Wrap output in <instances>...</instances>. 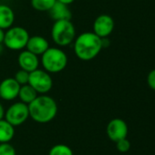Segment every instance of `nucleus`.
I'll list each match as a JSON object with an SVG mask.
<instances>
[{
    "label": "nucleus",
    "mask_w": 155,
    "mask_h": 155,
    "mask_svg": "<svg viewBox=\"0 0 155 155\" xmlns=\"http://www.w3.org/2000/svg\"><path fill=\"white\" fill-rule=\"evenodd\" d=\"M73 50L76 56L81 61H91L103 49L101 38L93 32H84L76 36L73 42Z\"/></svg>",
    "instance_id": "nucleus-1"
},
{
    "label": "nucleus",
    "mask_w": 155,
    "mask_h": 155,
    "mask_svg": "<svg viewBox=\"0 0 155 155\" xmlns=\"http://www.w3.org/2000/svg\"><path fill=\"white\" fill-rule=\"evenodd\" d=\"M29 116L38 124H48L57 115L58 104L56 101L47 95L41 94L28 104Z\"/></svg>",
    "instance_id": "nucleus-2"
},
{
    "label": "nucleus",
    "mask_w": 155,
    "mask_h": 155,
    "mask_svg": "<svg viewBox=\"0 0 155 155\" xmlns=\"http://www.w3.org/2000/svg\"><path fill=\"white\" fill-rule=\"evenodd\" d=\"M68 62V54L58 46H49L48 49L40 55V64L43 69L49 74L62 72L67 67Z\"/></svg>",
    "instance_id": "nucleus-3"
},
{
    "label": "nucleus",
    "mask_w": 155,
    "mask_h": 155,
    "mask_svg": "<svg viewBox=\"0 0 155 155\" xmlns=\"http://www.w3.org/2000/svg\"><path fill=\"white\" fill-rule=\"evenodd\" d=\"M51 38L58 47L69 46L76 38V28L71 20L54 21L51 27Z\"/></svg>",
    "instance_id": "nucleus-4"
},
{
    "label": "nucleus",
    "mask_w": 155,
    "mask_h": 155,
    "mask_svg": "<svg viewBox=\"0 0 155 155\" xmlns=\"http://www.w3.org/2000/svg\"><path fill=\"white\" fill-rule=\"evenodd\" d=\"M30 35L28 31L19 25L11 26L5 32L4 45L12 51H22L26 49Z\"/></svg>",
    "instance_id": "nucleus-5"
},
{
    "label": "nucleus",
    "mask_w": 155,
    "mask_h": 155,
    "mask_svg": "<svg viewBox=\"0 0 155 155\" xmlns=\"http://www.w3.org/2000/svg\"><path fill=\"white\" fill-rule=\"evenodd\" d=\"M28 84L31 85L38 94H46L53 87V79L49 73L44 69L37 68L29 73Z\"/></svg>",
    "instance_id": "nucleus-6"
},
{
    "label": "nucleus",
    "mask_w": 155,
    "mask_h": 155,
    "mask_svg": "<svg viewBox=\"0 0 155 155\" xmlns=\"http://www.w3.org/2000/svg\"><path fill=\"white\" fill-rule=\"evenodd\" d=\"M28 117V105L22 102H16L13 104L5 112V120H6L14 127L24 124Z\"/></svg>",
    "instance_id": "nucleus-7"
},
{
    "label": "nucleus",
    "mask_w": 155,
    "mask_h": 155,
    "mask_svg": "<svg viewBox=\"0 0 155 155\" xmlns=\"http://www.w3.org/2000/svg\"><path fill=\"white\" fill-rule=\"evenodd\" d=\"M114 26L115 23L113 18L110 15L102 14L97 16L94 20L92 25V32L100 38L109 37L111 34L113 32Z\"/></svg>",
    "instance_id": "nucleus-8"
},
{
    "label": "nucleus",
    "mask_w": 155,
    "mask_h": 155,
    "mask_svg": "<svg viewBox=\"0 0 155 155\" xmlns=\"http://www.w3.org/2000/svg\"><path fill=\"white\" fill-rule=\"evenodd\" d=\"M107 135L114 143L127 138L128 125L122 119H112L107 125Z\"/></svg>",
    "instance_id": "nucleus-9"
},
{
    "label": "nucleus",
    "mask_w": 155,
    "mask_h": 155,
    "mask_svg": "<svg viewBox=\"0 0 155 155\" xmlns=\"http://www.w3.org/2000/svg\"><path fill=\"white\" fill-rule=\"evenodd\" d=\"M17 64L20 69L31 73L39 67L40 58L38 55L29 52L26 49H24L19 53L17 56Z\"/></svg>",
    "instance_id": "nucleus-10"
},
{
    "label": "nucleus",
    "mask_w": 155,
    "mask_h": 155,
    "mask_svg": "<svg viewBox=\"0 0 155 155\" xmlns=\"http://www.w3.org/2000/svg\"><path fill=\"white\" fill-rule=\"evenodd\" d=\"M20 84L14 77L4 79L0 83V97L5 101H13L18 96Z\"/></svg>",
    "instance_id": "nucleus-11"
},
{
    "label": "nucleus",
    "mask_w": 155,
    "mask_h": 155,
    "mask_svg": "<svg viewBox=\"0 0 155 155\" xmlns=\"http://www.w3.org/2000/svg\"><path fill=\"white\" fill-rule=\"evenodd\" d=\"M48 47H49V43L44 36L32 35L29 37L27 41L26 49L39 56L43 54L48 49Z\"/></svg>",
    "instance_id": "nucleus-12"
},
{
    "label": "nucleus",
    "mask_w": 155,
    "mask_h": 155,
    "mask_svg": "<svg viewBox=\"0 0 155 155\" xmlns=\"http://www.w3.org/2000/svg\"><path fill=\"white\" fill-rule=\"evenodd\" d=\"M50 17L54 21L58 20H71L72 18V13L70 9L69 8V5L56 2L53 7L48 11Z\"/></svg>",
    "instance_id": "nucleus-13"
},
{
    "label": "nucleus",
    "mask_w": 155,
    "mask_h": 155,
    "mask_svg": "<svg viewBox=\"0 0 155 155\" xmlns=\"http://www.w3.org/2000/svg\"><path fill=\"white\" fill-rule=\"evenodd\" d=\"M16 19L14 10L7 5H0V28L3 30H7L13 26Z\"/></svg>",
    "instance_id": "nucleus-14"
},
{
    "label": "nucleus",
    "mask_w": 155,
    "mask_h": 155,
    "mask_svg": "<svg viewBox=\"0 0 155 155\" xmlns=\"http://www.w3.org/2000/svg\"><path fill=\"white\" fill-rule=\"evenodd\" d=\"M37 95L38 94L37 93V91L31 85L27 84H24L20 86L17 97L20 99V102L28 105L37 97Z\"/></svg>",
    "instance_id": "nucleus-15"
},
{
    "label": "nucleus",
    "mask_w": 155,
    "mask_h": 155,
    "mask_svg": "<svg viewBox=\"0 0 155 155\" xmlns=\"http://www.w3.org/2000/svg\"><path fill=\"white\" fill-rule=\"evenodd\" d=\"M15 135V127L6 120H0V143L10 142Z\"/></svg>",
    "instance_id": "nucleus-16"
},
{
    "label": "nucleus",
    "mask_w": 155,
    "mask_h": 155,
    "mask_svg": "<svg viewBox=\"0 0 155 155\" xmlns=\"http://www.w3.org/2000/svg\"><path fill=\"white\" fill-rule=\"evenodd\" d=\"M56 2V0H30L31 6L39 12H48Z\"/></svg>",
    "instance_id": "nucleus-17"
},
{
    "label": "nucleus",
    "mask_w": 155,
    "mask_h": 155,
    "mask_svg": "<svg viewBox=\"0 0 155 155\" xmlns=\"http://www.w3.org/2000/svg\"><path fill=\"white\" fill-rule=\"evenodd\" d=\"M48 155H74L72 150L66 144H57L53 146L50 150Z\"/></svg>",
    "instance_id": "nucleus-18"
},
{
    "label": "nucleus",
    "mask_w": 155,
    "mask_h": 155,
    "mask_svg": "<svg viewBox=\"0 0 155 155\" xmlns=\"http://www.w3.org/2000/svg\"><path fill=\"white\" fill-rule=\"evenodd\" d=\"M14 78H15V80H16L20 85L27 84H28V80H29V73L26 72V71H25V70L19 69V70L15 74Z\"/></svg>",
    "instance_id": "nucleus-19"
},
{
    "label": "nucleus",
    "mask_w": 155,
    "mask_h": 155,
    "mask_svg": "<svg viewBox=\"0 0 155 155\" xmlns=\"http://www.w3.org/2000/svg\"><path fill=\"white\" fill-rule=\"evenodd\" d=\"M116 147L120 153H127L131 149V143L127 138H124L116 143Z\"/></svg>",
    "instance_id": "nucleus-20"
},
{
    "label": "nucleus",
    "mask_w": 155,
    "mask_h": 155,
    "mask_svg": "<svg viewBox=\"0 0 155 155\" xmlns=\"http://www.w3.org/2000/svg\"><path fill=\"white\" fill-rule=\"evenodd\" d=\"M0 155H16L15 148L8 143H0Z\"/></svg>",
    "instance_id": "nucleus-21"
},
{
    "label": "nucleus",
    "mask_w": 155,
    "mask_h": 155,
    "mask_svg": "<svg viewBox=\"0 0 155 155\" xmlns=\"http://www.w3.org/2000/svg\"><path fill=\"white\" fill-rule=\"evenodd\" d=\"M147 84L151 89L155 91V69L152 70L147 75Z\"/></svg>",
    "instance_id": "nucleus-22"
},
{
    "label": "nucleus",
    "mask_w": 155,
    "mask_h": 155,
    "mask_svg": "<svg viewBox=\"0 0 155 155\" xmlns=\"http://www.w3.org/2000/svg\"><path fill=\"white\" fill-rule=\"evenodd\" d=\"M101 45H102V48L109 47L110 45H111V41H110V39H109V37L101 38Z\"/></svg>",
    "instance_id": "nucleus-23"
},
{
    "label": "nucleus",
    "mask_w": 155,
    "mask_h": 155,
    "mask_svg": "<svg viewBox=\"0 0 155 155\" xmlns=\"http://www.w3.org/2000/svg\"><path fill=\"white\" fill-rule=\"evenodd\" d=\"M57 2H59V3H62V4H65V5H70V4H72L75 0H56Z\"/></svg>",
    "instance_id": "nucleus-24"
},
{
    "label": "nucleus",
    "mask_w": 155,
    "mask_h": 155,
    "mask_svg": "<svg viewBox=\"0 0 155 155\" xmlns=\"http://www.w3.org/2000/svg\"><path fill=\"white\" fill-rule=\"evenodd\" d=\"M4 117H5V110H4L3 105L0 104V120H2Z\"/></svg>",
    "instance_id": "nucleus-25"
},
{
    "label": "nucleus",
    "mask_w": 155,
    "mask_h": 155,
    "mask_svg": "<svg viewBox=\"0 0 155 155\" xmlns=\"http://www.w3.org/2000/svg\"><path fill=\"white\" fill-rule=\"evenodd\" d=\"M5 30L1 29L0 28V43H3L4 42V38H5Z\"/></svg>",
    "instance_id": "nucleus-26"
},
{
    "label": "nucleus",
    "mask_w": 155,
    "mask_h": 155,
    "mask_svg": "<svg viewBox=\"0 0 155 155\" xmlns=\"http://www.w3.org/2000/svg\"><path fill=\"white\" fill-rule=\"evenodd\" d=\"M4 49H5V45L3 43H0V54L4 52Z\"/></svg>",
    "instance_id": "nucleus-27"
},
{
    "label": "nucleus",
    "mask_w": 155,
    "mask_h": 155,
    "mask_svg": "<svg viewBox=\"0 0 155 155\" xmlns=\"http://www.w3.org/2000/svg\"><path fill=\"white\" fill-rule=\"evenodd\" d=\"M1 4H2V3H1V0H0V5H1Z\"/></svg>",
    "instance_id": "nucleus-28"
},
{
    "label": "nucleus",
    "mask_w": 155,
    "mask_h": 155,
    "mask_svg": "<svg viewBox=\"0 0 155 155\" xmlns=\"http://www.w3.org/2000/svg\"><path fill=\"white\" fill-rule=\"evenodd\" d=\"M0 99H1V97H0Z\"/></svg>",
    "instance_id": "nucleus-29"
}]
</instances>
